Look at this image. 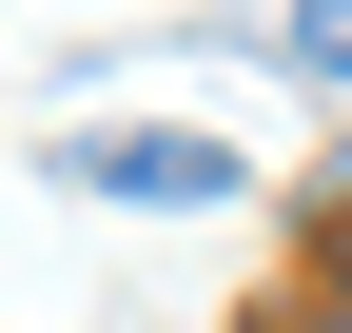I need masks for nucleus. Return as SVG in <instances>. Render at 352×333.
Wrapping results in <instances>:
<instances>
[{"label": "nucleus", "mask_w": 352, "mask_h": 333, "mask_svg": "<svg viewBox=\"0 0 352 333\" xmlns=\"http://www.w3.org/2000/svg\"><path fill=\"white\" fill-rule=\"evenodd\" d=\"M59 177H78V196H118V216H235L254 157H235V138H196V118H98Z\"/></svg>", "instance_id": "nucleus-1"}, {"label": "nucleus", "mask_w": 352, "mask_h": 333, "mask_svg": "<svg viewBox=\"0 0 352 333\" xmlns=\"http://www.w3.org/2000/svg\"><path fill=\"white\" fill-rule=\"evenodd\" d=\"M274 59H294V78H333V98H352V20H294Z\"/></svg>", "instance_id": "nucleus-2"}]
</instances>
